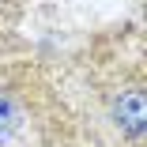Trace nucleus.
<instances>
[{
	"instance_id": "f257e3e1",
	"label": "nucleus",
	"mask_w": 147,
	"mask_h": 147,
	"mask_svg": "<svg viewBox=\"0 0 147 147\" xmlns=\"http://www.w3.org/2000/svg\"><path fill=\"white\" fill-rule=\"evenodd\" d=\"M34 132L30 121V98L19 87L0 83V147H23Z\"/></svg>"
},
{
	"instance_id": "f03ea898",
	"label": "nucleus",
	"mask_w": 147,
	"mask_h": 147,
	"mask_svg": "<svg viewBox=\"0 0 147 147\" xmlns=\"http://www.w3.org/2000/svg\"><path fill=\"white\" fill-rule=\"evenodd\" d=\"M109 121L128 140H143L147 136V83L125 87V91H117L109 98Z\"/></svg>"
}]
</instances>
